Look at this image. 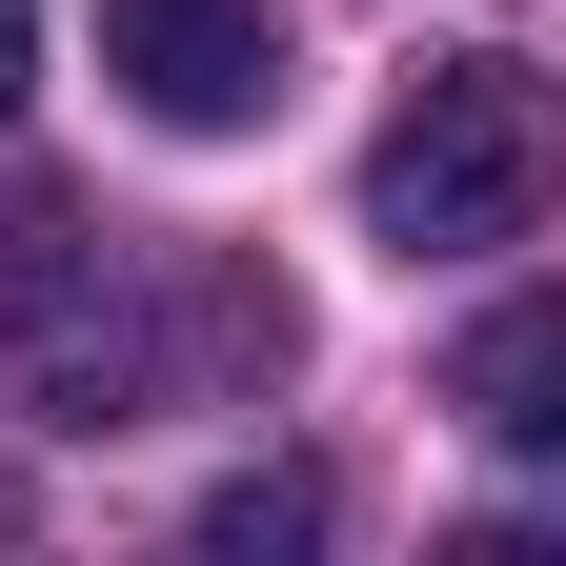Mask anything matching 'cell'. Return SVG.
<instances>
[{
    "instance_id": "obj_1",
    "label": "cell",
    "mask_w": 566,
    "mask_h": 566,
    "mask_svg": "<svg viewBox=\"0 0 566 566\" xmlns=\"http://www.w3.org/2000/svg\"><path fill=\"white\" fill-rule=\"evenodd\" d=\"M566 202V82L506 41H446V61H405V102L365 142V243L385 263H485V243H526Z\"/></svg>"
},
{
    "instance_id": "obj_3",
    "label": "cell",
    "mask_w": 566,
    "mask_h": 566,
    "mask_svg": "<svg viewBox=\"0 0 566 566\" xmlns=\"http://www.w3.org/2000/svg\"><path fill=\"white\" fill-rule=\"evenodd\" d=\"M102 82L163 142H243L283 102V21H263V0H102Z\"/></svg>"
},
{
    "instance_id": "obj_5",
    "label": "cell",
    "mask_w": 566,
    "mask_h": 566,
    "mask_svg": "<svg viewBox=\"0 0 566 566\" xmlns=\"http://www.w3.org/2000/svg\"><path fill=\"white\" fill-rule=\"evenodd\" d=\"M202 546L263 566V546H324V465H243V485H202Z\"/></svg>"
},
{
    "instance_id": "obj_4",
    "label": "cell",
    "mask_w": 566,
    "mask_h": 566,
    "mask_svg": "<svg viewBox=\"0 0 566 566\" xmlns=\"http://www.w3.org/2000/svg\"><path fill=\"white\" fill-rule=\"evenodd\" d=\"M446 405L485 424V446L566 465V283H546V304H485V324L446 344Z\"/></svg>"
},
{
    "instance_id": "obj_6",
    "label": "cell",
    "mask_w": 566,
    "mask_h": 566,
    "mask_svg": "<svg viewBox=\"0 0 566 566\" xmlns=\"http://www.w3.org/2000/svg\"><path fill=\"white\" fill-rule=\"evenodd\" d=\"M21 82H41V0H0V122H21Z\"/></svg>"
},
{
    "instance_id": "obj_2",
    "label": "cell",
    "mask_w": 566,
    "mask_h": 566,
    "mask_svg": "<svg viewBox=\"0 0 566 566\" xmlns=\"http://www.w3.org/2000/svg\"><path fill=\"white\" fill-rule=\"evenodd\" d=\"M0 385H21V424H142L182 365H163V304H142L122 223H82V202H0Z\"/></svg>"
}]
</instances>
